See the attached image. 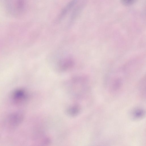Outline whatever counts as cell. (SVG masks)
Instances as JSON below:
<instances>
[{"label":"cell","mask_w":146,"mask_h":146,"mask_svg":"<svg viewBox=\"0 0 146 146\" xmlns=\"http://www.w3.org/2000/svg\"><path fill=\"white\" fill-rule=\"evenodd\" d=\"M7 11L11 15L18 17L23 14L25 11L26 0H5Z\"/></svg>","instance_id":"6da1fadb"},{"label":"cell","mask_w":146,"mask_h":146,"mask_svg":"<svg viewBox=\"0 0 146 146\" xmlns=\"http://www.w3.org/2000/svg\"><path fill=\"white\" fill-rule=\"evenodd\" d=\"M77 1V0H72L61 11L59 16L58 19H62L75 5Z\"/></svg>","instance_id":"7a4b0ae2"},{"label":"cell","mask_w":146,"mask_h":146,"mask_svg":"<svg viewBox=\"0 0 146 146\" xmlns=\"http://www.w3.org/2000/svg\"><path fill=\"white\" fill-rule=\"evenodd\" d=\"M145 115V111L141 108H135L132 110L131 115L132 118L135 119H139L143 118Z\"/></svg>","instance_id":"3957f363"},{"label":"cell","mask_w":146,"mask_h":146,"mask_svg":"<svg viewBox=\"0 0 146 146\" xmlns=\"http://www.w3.org/2000/svg\"><path fill=\"white\" fill-rule=\"evenodd\" d=\"M80 7H81L80 6H78L73 11L70 18L71 21L75 19L76 16H77L80 11L81 9Z\"/></svg>","instance_id":"277c9868"},{"label":"cell","mask_w":146,"mask_h":146,"mask_svg":"<svg viewBox=\"0 0 146 146\" xmlns=\"http://www.w3.org/2000/svg\"><path fill=\"white\" fill-rule=\"evenodd\" d=\"M137 0H121L122 3L125 5H130L134 3Z\"/></svg>","instance_id":"5b68a950"}]
</instances>
